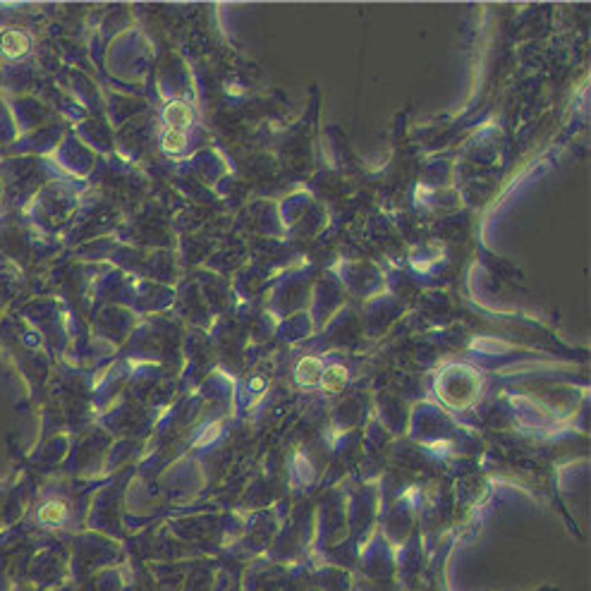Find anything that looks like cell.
I'll return each mask as SVG.
<instances>
[{
    "mask_svg": "<svg viewBox=\"0 0 591 591\" xmlns=\"http://www.w3.org/2000/svg\"><path fill=\"white\" fill-rule=\"evenodd\" d=\"M0 51L8 58H22L29 51V36L20 29H8L0 34Z\"/></svg>",
    "mask_w": 591,
    "mask_h": 591,
    "instance_id": "1",
    "label": "cell"
},
{
    "mask_svg": "<svg viewBox=\"0 0 591 591\" xmlns=\"http://www.w3.org/2000/svg\"><path fill=\"white\" fill-rule=\"evenodd\" d=\"M163 118L165 122H170V127H175V129H180V127H187V125H192V108L187 106L184 101H172L165 106L163 110Z\"/></svg>",
    "mask_w": 591,
    "mask_h": 591,
    "instance_id": "2",
    "label": "cell"
},
{
    "mask_svg": "<svg viewBox=\"0 0 591 591\" xmlns=\"http://www.w3.org/2000/svg\"><path fill=\"white\" fill-rule=\"evenodd\" d=\"M323 374V366L316 357H304V359L297 364V381L302 386H311L316 383L318 376Z\"/></svg>",
    "mask_w": 591,
    "mask_h": 591,
    "instance_id": "3",
    "label": "cell"
},
{
    "mask_svg": "<svg viewBox=\"0 0 591 591\" xmlns=\"http://www.w3.org/2000/svg\"><path fill=\"white\" fill-rule=\"evenodd\" d=\"M321 376H323V390H328V393H340L342 386L347 383V371H345L340 364L328 366Z\"/></svg>",
    "mask_w": 591,
    "mask_h": 591,
    "instance_id": "4",
    "label": "cell"
},
{
    "mask_svg": "<svg viewBox=\"0 0 591 591\" xmlns=\"http://www.w3.org/2000/svg\"><path fill=\"white\" fill-rule=\"evenodd\" d=\"M161 146L165 153H182L187 149V134L182 132V129H175V127H168L161 139Z\"/></svg>",
    "mask_w": 591,
    "mask_h": 591,
    "instance_id": "5",
    "label": "cell"
},
{
    "mask_svg": "<svg viewBox=\"0 0 591 591\" xmlns=\"http://www.w3.org/2000/svg\"><path fill=\"white\" fill-rule=\"evenodd\" d=\"M65 515H67V510H65L63 503L51 501V503H46V506L39 510V522H41V525L55 527V525H60V522L65 520Z\"/></svg>",
    "mask_w": 591,
    "mask_h": 591,
    "instance_id": "6",
    "label": "cell"
},
{
    "mask_svg": "<svg viewBox=\"0 0 591 591\" xmlns=\"http://www.w3.org/2000/svg\"><path fill=\"white\" fill-rule=\"evenodd\" d=\"M251 390H263V386H266V378L263 376H256V378H251Z\"/></svg>",
    "mask_w": 591,
    "mask_h": 591,
    "instance_id": "7",
    "label": "cell"
}]
</instances>
